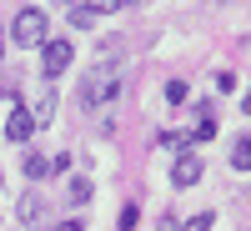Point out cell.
I'll return each instance as SVG.
<instances>
[{
  "label": "cell",
  "mask_w": 251,
  "mask_h": 231,
  "mask_svg": "<svg viewBox=\"0 0 251 231\" xmlns=\"http://www.w3.org/2000/svg\"><path fill=\"white\" fill-rule=\"evenodd\" d=\"M121 76H126V71L116 66V60H100V66L86 76V86H80V106H91V111L106 106V101L121 91Z\"/></svg>",
  "instance_id": "cell-1"
},
{
  "label": "cell",
  "mask_w": 251,
  "mask_h": 231,
  "mask_svg": "<svg viewBox=\"0 0 251 231\" xmlns=\"http://www.w3.org/2000/svg\"><path fill=\"white\" fill-rule=\"evenodd\" d=\"M10 35H15V46H40V40L50 35V26H46V10H35V5L15 10V20H10Z\"/></svg>",
  "instance_id": "cell-2"
},
{
  "label": "cell",
  "mask_w": 251,
  "mask_h": 231,
  "mask_svg": "<svg viewBox=\"0 0 251 231\" xmlns=\"http://www.w3.org/2000/svg\"><path fill=\"white\" fill-rule=\"evenodd\" d=\"M40 76H66V66L75 60V51H71V40H40Z\"/></svg>",
  "instance_id": "cell-3"
},
{
  "label": "cell",
  "mask_w": 251,
  "mask_h": 231,
  "mask_svg": "<svg viewBox=\"0 0 251 231\" xmlns=\"http://www.w3.org/2000/svg\"><path fill=\"white\" fill-rule=\"evenodd\" d=\"M171 181H176V186H196V181H201V156H196V151H181L176 166H171Z\"/></svg>",
  "instance_id": "cell-4"
},
{
  "label": "cell",
  "mask_w": 251,
  "mask_h": 231,
  "mask_svg": "<svg viewBox=\"0 0 251 231\" xmlns=\"http://www.w3.org/2000/svg\"><path fill=\"white\" fill-rule=\"evenodd\" d=\"M30 131H35V116L15 106V111H10V121H5V136H10V141H25Z\"/></svg>",
  "instance_id": "cell-5"
},
{
  "label": "cell",
  "mask_w": 251,
  "mask_h": 231,
  "mask_svg": "<svg viewBox=\"0 0 251 231\" xmlns=\"http://www.w3.org/2000/svg\"><path fill=\"white\" fill-rule=\"evenodd\" d=\"M60 166H66V156H55V161H50V156H30V161H25V176H30V181H40V176L60 171Z\"/></svg>",
  "instance_id": "cell-6"
},
{
  "label": "cell",
  "mask_w": 251,
  "mask_h": 231,
  "mask_svg": "<svg viewBox=\"0 0 251 231\" xmlns=\"http://www.w3.org/2000/svg\"><path fill=\"white\" fill-rule=\"evenodd\" d=\"M231 166H236V171H251V136H236V146H231Z\"/></svg>",
  "instance_id": "cell-7"
},
{
  "label": "cell",
  "mask_w": 251,
  "mask_h": 231,
  "mask_svg": "<svg viewBox=\"0 0 251 231\" xmlns=\"http://www.w3.org/2000/svg\"><path fill=\"white\" fill-rule=\"evenodd\" d=\"M20 221H30V226L40 221V201H35V196H25V201H20Z\"/></svg>",
  "instance_id": "cell-8"
},
{
  "label": "cell",
  "mask_w": 251,
  "mask_h": 231,
  "mask_svg": "<svg viewBox=\"0 0 251 231\" xmlns=\"http://www.w3.org/2000/svg\"><path fill=\"white\" fill-rule=\"evenodd\" d=\"M86 10L91 15H111V10H121V0H86Z\"/></svg>",
  "instance_id": "cell-9"
},
{
  "label": "cell",
  "mask_w": 251,
  "mask_h": 231,
  "mask_svg": "<svg viewBox=\"0 0 251 231\" xmlns=\"http://www.w3.org/2000/svg\"><path fill=\"white\" fill-rule=\"evenodd\" d=\"M91 20H96V15H91L86 5H71V26H75V30H86V26H91Z\"/></svg>",
  "instance_id": "cell-10"
},
{
  "label": "cell",
  "mask_w": 251,
  "mask_h": 231,
  "mask_svg": "<svg viewBox=\"0 0 251 231\" xmlns=\"http://www.w3.org/2000/svg\"><path fill=\"white\" fill-rule=\"evenodd\" d=\"M211 136H216V121L201 116V121H196V141H211Z\"/></svg>",
  "instance_id": "cell-11"
},
{
  "label": "cell",
  "mask_w": 251,
  "mask_h": 231,
  "mask_svg": "<svg viewBox=\"0 0 251 231\" xmlns=\"http://www.w3.org/2000/svg\"><path fill=\"white\" fill-rule=\"evenodd\" d=\"M71 201H75V206L91 201V181H71Z\"/></svg>",
  "instance_id": "cell-12"
},
{
  "label": "cell",
  "mask_w": 251,
  "mask_h": 231,
  "mask_svg": "<svg viewBox=\"0 0 251 231\" xmlns=\"http://www.w3.org/2000/svg\"><path fill=\"white\" fill-rule=\"evenodd\" d=\"M136 221H141V211H136V206H121V231H131Z\"/></svg>",
  "instance_id": "cell-13"
},
{
  "label": "cell",
  "mask_w": 251,
  "mask_h": 231,
  "mask_svg": "<svg viewBox=\"0 0 251 231\" xmlns=\"http://www.w3.org/2000/svg\"><path fill=\"white\" fill-rule=\"evenodd\" d=\"M50 111H55V101H50V96H46V101H40V106H35V111H30V116H35V121H50Z\"/></svg>",
  "instance_id": "cell-14"
},
{
  "label": "cell",
  "mask_w": 251,
  "mask_h": 231,
  "mask_svg": "<svg viewBox=\"0 0 251 231\" xmlns=\"http://www.w3.org/2000/svg\"><path fill=\"white\" fill-rule=\"evenodd\" d=\"M186 231H211V211H201V216H196L191 226H186Z\"/></svg>",
  "instance_id": "cell-15"
},
{
  "label": "cell",
  "mask_w": 251,
  "mask_h": 231,
  "mask_svg": "<svg viewBox=\"0 0 251 231\" xmlns=\"http://www.w3.org/2000/svg\"><path fill=\"white\" fill-rule=\"evenodd\" d=\"M156 231H181V226H176V216H161V226H156Z\"/></svg>",
  "instance_id": "cell-16"
},
{
  "label": "cell",
  "mask_w": 251,
  "mask_h": 231,
  "mask_svg": "<svg viewBox=\"0 0 251 231\" xmlns=\"http://www.w3.org/2000/svg\"><path fill=\"white\" fill-rule=\"evenodd\" d=\"M55 231H80V221H60V226H55Z\"/></svg>",
  "instance_id": "cell-17"
},
{
  "label": "cell",
  "mask_w": 251,
  "mask_h": 231,
  "mask_svg": "<svg viewBox=\"0 0 251 231\" xmlns=\"http://www.w3.org/2000/svg\"><path fill=\"white\" fill-rule=\"evenodd\" d=\"M121 5H136V0H121Z\"/></svg>",
  "instance_id": "cell-18"
},
{
  "label": "cell",
  "mask_w": 251,
  "mask_h": 231,
  "mask_svg": "<svg viewBox=\"0 0 251 231\" xmlns=\"http://www.w3.org/2000/svg\"><path fill=\"white\" fill-rule=\"evenodd\" d=\"M66 5H75V0H66Z\"/></svg>",
  "instance_id": "cell-19"
}]
</instances>
